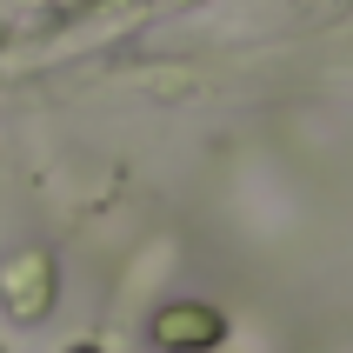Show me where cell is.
<instances>
[{
    "instance_id": "cell-3",
    "label": "cell",
    "mask_w": 353,
    "mask_h": 353,
    "mask_svg": "<svg viewBox=\"0 0 353 353\" xmlns=\"http://www.w3.org/2000/svg\"><path fill=\"white\" fill-rule=\"evenodd\" d=\"M74 353H100V347H87V340H80V347H74Z\"/></svg>"
},
{
    "instance_id": "cell-1",
    "label": "cell",
    "mask_w": 353,
    "mask_h": 353,
    "mask_svg": "<svg viewBox=\"0 0 353 353\" xmlns=\"http://www.w3.org/2000/svg\"><path fill=\"white\" fill-rule=\"evenodd\" d=\"M54 294H60V267L40 254V247H27V254H14L0 267V300H7L14 320H47Z\"/></svg>"
},
{
    "instance_id": "cell-2",
    "label": "cell",
    "mask_w": 353,
    "mask_h": 353,
    "mask_svg": "<svg viewBox=\"0 0 353 353\" xmlns=\"http://www.w3.org/2000/svg\"><path fill=\"white\" fill-rule=\"evenodd\" d=\"M154 340L167 353H207V347L227 340V320H220L214 307H200V300H174V307H160Z\"/></svg>"
}]
</instances>
